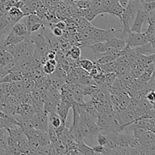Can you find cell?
<instances>
[{"label": "cell", "mask_w": 155, "mask_h": 155, "mask_svg": "<svg viewBox=\"0 0 155 155\" xmlns=\"http://www.w3.org/2000/svg\"><path fill=\"white\" fill-rule=\"evenodd\" d=\"M141 5L143 10L146 14H149L155 9V2H145L141 0Z\"/></svg>", "instance_id": "obj_20"}, {"label": "cell", "mask_w": 155, "mask_h": 155, "mask_svg": "<svg viewBox=\"0 0 155 155\" xmlns=\"http://www.w3.org/2000/svg\"><path fill=\"white\" fill-rule=\"evenodd\" d=\"M12 32L19 36H27L30 34L26 24L24 23L19 22V21L14 24L12 28Z\"/></svg>", "instance_id": "obj_7"}, {"label": "cell", "mask_w": 155, "mask_h": 155, "mask_svg": "<svg viewBox=\"0 0 155 155\" xmlns=\"http://www.w3.org/2000/svg\"><path fill=\"white\" fill-rule=\"evenodd\" d=\"M77 5L79 8L82 9V10L87 9L90 8V2L87 1V0H80L77 2Z\"/></svg>", "instance_id": "obj_23"}, {"label": "cell", "mask_w": 155, "mask_h": 155, "mask_svg": "<svg viewBox=\"0 0 155 155\" xmlns=\"http://www.w3.org/2000/svg\"><path fill=\"white\" fill-rule=\"evenodd\" d=\"M147 16H148V14L145 13V11L142 8V5L139 6L136 12V18L130 27V31L134 32V33H142V26L145 21H146Z\"/></svg>", "instance_id": "obj_3"}, {"label": "cell", "mask_w": 155, "mask_h": 155, "mask_svg": "<svg viewBox=\"0 0 155 155\" xmlns=\"http://www.w3.org/2000/svg\"><path fill=\"white\" fill-rule=\"evenodd\" d=\"M24 45V56L23 59L30 60L33 57L35 51V44L33 39L30 37V34L25 37V39L22 41Z\"/></svg>", "instance_id": "obj_4"}, {"label": "cell", "mask_w": 155, "mask_h": 155, "mask_svg": "<svg viewBox=\"0 0 155 155\" xmlns=\"http://www.w3.org/2000/svg\"><path fill=\"white\" fill-rule=\"evenodd\" d=\"M52 26L53 27H58V28L61 29V30H62L63 31H64L67 29V24L64 21H58V22L55 23L54 24H52Z\"/></svg>", "instance_id": "obj_28"}, {"label": "cell", "mask_w": 155, "mask_h": 155, "mask_svg": "<svg viewBox=\"0 0 155 155\" xmlns=\"http://www.w3.org/2000/svg\"><path fill=\"white\" fill-rule=\"evenodd\" d=\"M44 25H45V24H42V23H36V24H33L30 28V33L31 34L32 33L39 31Z\"/></svg>", "instance_id": "obj_24"}, {"label": "cell", "mask_w": 155, "mask_h": 155, "mask_svg": "<svg viewBox=\"0 0 155 155\" xmlns=\"http://www.w3.org/2000/svg\"><path fill=\"white\" fill-rule=\"evenodd\" d=\"M92 150H93V151L95 153H96V154H104V153L106 152V150H107V148H105V147L104 146H101V145H96V146H94L92 147Z\"/></svg>", "instance_id": "obj_26"}, {"label": "cell", "mask_w": 155, "mask_h": 155, "mask_svg": "<svg viewBox=\"0 0 155 155\" xmlns=\"http://www.w3.org/2000/svg\"><path fill=\"white\" fill-rule=\"evenodd\" d=\"M6 130L8 131V136H10L11 138H12L14 140L16 141L17 142H19L20 140H21V139H23L24 138L26 137L24 132L22 131V130H21L18 126V127H13V128L6 129Z\"/></svg>", "instance_id": "obj_10"}, {"label": "cell", "mask_w": 155, "mask_h": 155, "mask_svg": "<svg viewBox=\"0 0 155 155\" xmlns=\"http://www.w3.org/2000/svg\"><path fill=\"white\" fill-rule=\"evenodd\" d=\"M0 117H2V118H8V117H11L8 116L7 114H5L4 113V112H2V110H0Z\"/></svg>", "instance_id": "obj_31"}, {"label": "cell", "mask_w": 155, "mask_h": 155, "mask_svg": "<svg viewBox=\"0 0 155 155\" xmlns=\"http://www.w3.org/2000/svg\"><path fill=\"white\" fill-rule=\"evenodd\" d=\"M128 2L129 0H119V2L120 4L122 5V7L124 8H126V6L127 5V4H128Z\"/></svg>", "instance_id": "obj_30"}, {"label": "cell", "mask_w": 155, "mask_h": 155, "mask_svg": "<svg viewBox=\"0 0 155 155\" xmlns=\"http://www.w3.org/2000/svg\"><path fill=\"white\" fill-rule=\"evenodd\" d=\"M145 98L149 101L151 104L154 105V100H155V93L154 90H151L148 92V94L145 96Z\"/></svg>", "instance_id": "obj_27"}, {"label": "cell", "mask_w": 155, "mask_h": 155, "mask_svg": "<svg viewBox=\"0 0 155 155\" xmlns=\"http://www.w3.org/2000/svg\"><path fill=\"white\" fill-rule=\"evenodd\" d=\"M99 66L101 68V71L104 74H107V73L116 72L118 64L116 62V61H114L110 62L108 64H99Z\"/></svg>", "instance_id": "obj_16"}, {"label": "cell", "mask_w": 155, "mask_h": 155, "mask_svg": "<svg viewBox=\"0 0 155 155\" xmlns=\"http://www.w3.org/2000/svg\"><path fill=\"white\" fill-rule=\"evenodd\" d=\"M140 5L141 0H129L127 5L124 8L120 21L123 25L121 31L124 35H127L130 31V27L136 18L138 8Z\"/></svg>", "instance_id": "obj_1"}, {"label": "cell", "mask_w": 155, "mask_h": 155, "mask_svg": "<svg viewBox=\"0 0 155 155\" xmlns=\"http://www.w3.org/2000/svg\"><path fill=\"white\" fill-rule=\"evenodd\" d=\"M38 120V130L41 132H48V114L45 110L36 112Z\"/></svg>", "instance_id": "obj_5"}, {"label": "cell", "mask_w": 155, "mask_h": 155, "mask_svg": "<svg viewBox=\"0 0 155 155\" xmlns=\"http://www.w3.org/2000/svg\"><path fill=\"white\" fill-rule=\"evenodd\" d=\"M117 58L114 56L113 54H104V55L98 58L96 61H95V63L98 64H108L110 62L114 61Z\"/></svg>", "instance_id": "obj_18"}, {"label": "cell", "mask_w": 155, "mask_h": 155, "mask_svg": "<svg viewBox=\"0 0 155 155\" xmlns=\"http://www.w3.org/2000/svg\"><path fill=\"white\" fill-rule=\"evenodd\" d=\"M50 79H51V85L54 89H55L56 90L60 91L61 89L62 86L64 85L65 80L64 79L59 78V77H54V76L49 75Z\"/></svg>", "instance_id": "obj_17"}, {"label": "cell", "mask_w": 155, "mask_h": 155, "mask_svg": "<svg viewBox=\"0 0 155 155\" xmlns=\"http://www.w3.org/2000/svg\"><path fill=\"white\" fill-rule=\"evenodd\" d=\"M145 2H155V0H142Z\"/></svg>", "instance_id": "obj_32"}, {"label": "cell", "mask_w": 155, "mask_h": 155, "mask_svg": "<svg viewBox=\"0 0 155 155\" xmlns=\"http://www.w3.org/2000/svg\"><path fill=\"white\" fill-rule=\"evenodd\" d=\"M64 32L62 30H61V29L58 28V27H51V33L53 34V36H54L55 37H61L62 36L64 35Z\"/></svg>", "instance_id": "obj_25"}, {"label": "cell", "mask_w": 155, "mask_h": 155, "mask_svg": "<svg viewBox=\"0 0 155 155\" xmlns=\"http://www.w3.org/2000/svg\"><path fill=\"white\" fill-rule=\"evenodd\" d=\"M93 66L94 62L91 59L87 58H80V60L77 61V67H80L83 70L87 71L88 73L90 72Z\"/></svg>", "instance_id": "obj_14"}, {"label": "cell", "mask_w": 155, "mask_h": 155, "mask_svg": "<svg viewBox=\"0 0 155 155\" xmlns=\"http://www.w3.org/2000/svg\"><path fill=\"white\" fill-rule=\"evenodd\" d=\"M55 55H56V51L53 49H50L48 52L45 54V57H46L47 60H50V59H55Z\"/></svg>", "instance_id": "obj_29"}, {"label": "cell", "mask_w": 155, "mask_h": 155, "mask_svg": "<svg viewBox=\"0 0 155 155\" xmlns=\"http://www.w3.org/2000/svg\"><path fill=\"white\" fill-rule=\"evenodd\" d=\"M96 141L97 142H98V145L105 147L107 142V136H106L105 134H103V133H98L96 136Z\"/></svg>", "instance_id": "obj_22"}, {"label": "cell", "mask_w": 155, "mask_h": 155, "mask_svg": "<svg viewBox=\"0 0 155 155\" xmlns=\"http://www.w3.org/2000/svg\"><path fill=\"white\" fill-rule=\"evenodd\" d=\"M25 37L26 36H17V35H15L13 32L11 31L10 33H8L7 36H6L5 39H4V41L2 42L1 45H2V47L9 45H17V44L22 42V41L25 39Z\"/></svg>", "instance_id": "obj_6"}, {"label": "cell", "mask_w": 155, "mask_h": 155, "mask_svg": "<svg viewBox=\"0 0 155 155\" xmlns=\"http://www.w3.org/2000/svg\"><path fill=\"white\" fill-rule=\"evenodd\" d=\"M127 35V38L126 39V42L131 48H136L148 43V39L144 33H134L130 31Z\"/></svg>", "instance_id": "obj_2"}, {"label": "cell", "mask_w": 155, "mask_h": 155, "mask_svg": "<svg viewBox=\"0 0 155 155\" xmlns=\"http://www.w3.org/2000/svg\"><path fill=\"white\" fill-rule=\"evenodd\" d=\"M42 67L44 73H45L46 75H51V74L54 72V71H55L57 65L53 64L51 63L49 61L47 60L46 62H45L44 64H42Z\"/></svg>", "instance_id": "obj_19"}, {"label": "cell", "mask_w": 155, "mask_h": 155, "mask_svg": "<svg viewBox=\"0 0 155 155\" xmlns=\"http://www.w3.org/2000/svg\"><path fill=\"white\" fill-rule=\"evenodd\" d=\"M7 15L9 17V18H10L15 24L18 22L20 20L22 19L24 17V14H23L21 8L16 7V6H12V7H11L10 9L8 11Z\"/></svg>", "instance_id": "obj_8"}, {"label": "cell", "mask_w": 155, "mask_h": 155, "mask_svg": "<svg viewBox=\"0 0 155 155\" xmlns=\"http://www.w3.org/2000/svg\"><path fill=\"white\" fill-rule=\"evenodd\" d=\"M107 42L109 46L114 48V49L118 50V51H121L122 49H124V47L127 45V42H126L125 39L117 38L116 36L110 38L109 40L107 41Z\"/></svg>", "instance_id": "obj_9"}, {"label": "cell", "mask_w": 155, "mask_h": 155, "mask_svg": "<svg viewBox=\"0 0 155 155\" xmlns=\"http://www.w3.org/2000/svg\"><path fill=\"white\" fill-rule=\"evenodd\" d=\"M124 12V8L122 7L120 4L119 1H115L112 3L110 5V8H109L108 13L110 15H113L114 16H117V18H120L121 21V18H122V14Z\"/></svg>", "instance_id": "obj_12"}, {"label": "cell", "mask_w": 155, "mask_h": 155, "mask_svg": "<svg viewBox=\"0 0 155 155\" xmlns=\"http://www.w3.org/2000/svg\"><path fill=\"white\" fill-rule=\"evenodd\" d=\"M36 83L34 80H28L24 81V90L27 92H31L35 89Z\"/></svg>", "instance_id": "obj_21"}, {"label": "cell", "mask_w": 155, "mask_h": 155, "mask_svg": "<svg viewBox=\"0 0 155 155\" xmlns=\"http://www.w3.org/2000/svg\"><path fill=\"white\" fill-rule=\"evenodd\" d=\"M37 139L39 147H45L51 144L48 133H46V132L39 131V134L37 136Z\"/></svg>", "instance_id": "obj_15"}, {"label": "cell", "mask_w": 155, "mask_h": 155, "mask_svg": "<svg viewBox=\"0 0 155 155\" xmlns=\"http://www.w3.org/2000/svg\"><path fill=\"white\" fill-rule=\"evenodd\" d=\"M81 54H82V50L80 48V46H77V45H73L72 47L69 48V50L67 52L66 56L69 58L72 59L74 61H78L80 60V58H81Z\"/></svg>", "instance_id": "obj_13"}, {"label": "cell", "mask_w": 155, "mask_h": 155, "mask_svg": "<svg viewBox=\"0 0 155 155\" xmlns=\"http://www.w3.org/2000/svg\"><path fill=\"white\" fill-rule=\"evenodd\" d=\"M133 48L137 54L148 55V54H154L155 53V48H154L149 42L145 44V45H141V46L136 47V48Z\"/></svg>", "instance_id": "obj_11"}]
</instances>
